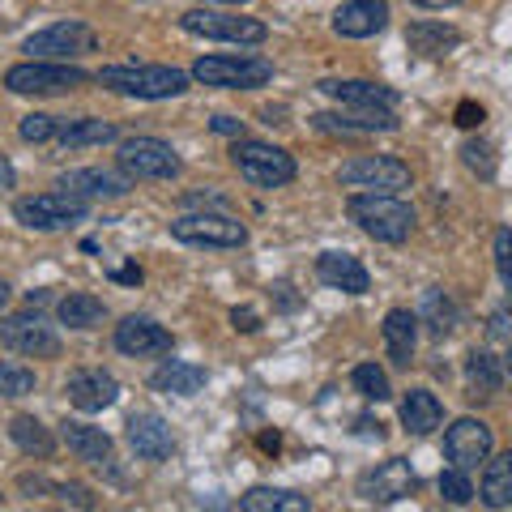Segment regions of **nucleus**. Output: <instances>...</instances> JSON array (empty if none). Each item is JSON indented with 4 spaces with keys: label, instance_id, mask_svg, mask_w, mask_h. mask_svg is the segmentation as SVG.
Listing matches in <instances>:
<instances>
[{
    "label": "nucleus",
    "instance_id": "nucleus-1",
    "mask_svg": "<svg viewBox=\"0 0 512 512\" xmlns=\"http://www.w3.org/2000/svg\"><path fill=\"white\" fill-rule=\"evenodd\" d=\"M99 86L124 99H146V103H163V99H180L188 90V73L171 69V64H107L99 73Z\"/></svg>",
    "mask_w": 512,
    "mask_h": 512
},
{
    "label": "nucleus",
    "instance_id": "nucleus-2",
    "mask_svg": "<svg viewBox=\"0 0 512 512\" xmlns=\"http://www.w3.org/2000/svg\"><path fill=\"white\" fill-rule=\"evenodd\" d=\"M346 214L363 235L380 239V244H402L414 231V210L397 192H350Z\"/></svg>",
    "mask_w": 512,
    "mask_h": 512
},
{
    "label": "nucleus",
    "instance_id": "nucleus-3",
    "mask_svg": "<svg viewBox=\"0 0 512 512\" xmlns=\"http://www.w3.org/2000/svg\"><path fill=\"white\" fill-rule=\"evenodd\" d=\"M90 73L77 69L69 60H26L13 64L5 73V86L13 94H30V99H52V94H69L77 86H86Z\"/></svg>",
    "mask_w": 512,
    "mask_h": 512
},
{
    "label": "nucleus",
    "instance_id": "nucleus-4",
    "mask_svg": "<svg viewBox=\"0 0 512 512\" xmlns=\"http://www.w3.org/2000/svg\"><path fill=\"white\" fill-rule=\"evenodd\" d=\"M192 77L214 90H256L274 82V64L265 56H201L192 64Z\"/></svg>",
    "mask_w": 512,
    "mask_h": 512
},
{
    "label": "nucleus",
    "instance_id": "nucleus-5",
    "mask_svg": "<svg viewBox=\"0 0 512 512\" xmlns=\"http://www.w3.org/2000/svg\"><path fill=\"white\" fill-rule=\"evenodd\" d=\"M231 163L252 188H286L295 180V158L278 146H269V141L239 137L231 146Z\"/></svg>",
    "mask_w": 512,
    "mask_h": 512
},
{
    "label": "nucleus",
    "instance_id": "nucleus-6",
    "mask_svg": "<svg viewBox=\"0 0 512 512\" xmlns=\"http://www.w3.org/2000/svg\"><path fill=\"white\" fill-rule=\"evenodd\" d=\"M86 210H90V201L73 197V192H64V188H52V192L22 197L13 205V218L30 231H64V227H73V222H82Z\"/></svg>",
    "mask_w": 512,
    "mask_h": 512
},
{
    "label": "nucleus",
    "instance_id": "nucleus-7",
    "mask_svg": "<svg viewBox=\"0 0 512 512\" xmlns=\"http://www.w3.org/2000/svg\"><path fill=\"white\" fill-rule=\"evenodd\" d=\"M410 180V167L393 154H359L338 167V184L355 192H406Z\"/></svg>",
    "mask_w": 512,
    "mask_h": 512
},
{
    "label": "nucleus",
    "instance_id": "nucleus-8",
    "mask_svg": "<svg viewBox=\"0 0 512 512\" xmlns=\"http://www.w3.org/2000/svg\"><path fill=\"white\" fill-rule=\"evenodd\" d=\"M171 239H180L188 248H244L248 244V227L235 222L222 210H201V214H184L171 222Z\"/></svg>",
    "mask_w": 512,
    "mask_h": 512
},
{
    "label": "nucleus",
    "instance_id": "nucleus-9",
    "mask_svg": "<svg viewBox=\"0 0 512 512\" xmlns=\"http://www.w3.org/2000/svg\"><path fill=\"white\" fill-rule=\"evenodd\" d=\"M180 30L184 35H197V39H218V43H239V47L269 39L265 22L239 18V13H222V9H188L180 18Z\"/></svg>",
    "mask_w": 512,
    "mask_h": 512
},
{
    "label": "nucleus",
    "instance_id": "nucleus-10",
    "mask_svg": "<svg viewBox=\"0 0 512 512\" xmlns=\"http://www.w3.org/2000/svg\"><path fill=\"white\" fill-rule=\"evenodd\" d=\"M116 163H120V171L128 175V180H175V175H180V154L158 137L120 141Z\"/></svg>",
    "mask_w": 512,
    "mask_h": 512
},
{
    "label": "nucleus",
    "instance_id": "nucleus-11",
    "mask_svg": "<svg viewBox=\"0 0 512 512\" xmlns=\"http://www.w3.org/2000/svg\"><path fill=\"white\" fill-rule=\"evenodd\" d=\"M99 47V35L86 26V22H52V26H43L35 30L26 43H22V52H30V60H77V56H86Z\"/></svg>",
    "mask_w": 512,
    "mask_h": 512
},
{
    "label": "nucleus",
    "instance_id": "nucleus-12",
    "mask_svg": "<svg viewBox=\"0 0 512 512\" xmlns=\"http://www.w3.org/2000/svg\"><path fill=\"white\" fill-rule=\"evenodd\" d=\"M0 342L22 359H56L60 355V333L47 325L39 312H18L0 320Z\"/></svg>",
    "mask_w": 512,
    "mask_h": 512
},
{
    "label": "nucleus",
    "instance_id": "nucleus-13",
    "mask_svg": "<svg viewBox=\"0 0 512 512\" xmlns=\"http://www.w3.org/2000/svg\"><path fill=\"white\" fill-rule=\"evenodd\" d=\"M491 448H495V436H491V427L483 419H457L444 431V457L466 474L483 466V461L491 457Z\"/></svg>",
    "mask_w": 512,
    "mask_h": 512
},
{
    "label": "nucleus",
    "instance_id": "nucleus-14",
    "mask_svg": "<svg viewBox=\"0 0 512 512\" xmlns=\"http://www.w3.org/2000/svg\"><path fill=\"white\" fill-rule=\"evenodd\" d=\"M414 483H419V478H414L410 461L389 457V461H380V466L359 474V495L367 504H397L414 491Z\"/></svg>",
    "mask_w": 512,
    "mask_h": 512
},
{
    "label": "nucleus",
    "instance_id": "nucleus-15",
    "mask_svg": "<svg viewBox=\"0 0 512 512\" xmlns=\"http://www.w3.org/2000/svg\"><path fill=\"white\" fill-rule=\"evenodd\" d=\"M175 338L150 316H124L116 325V350L128 359H158V355H171Z\"/></svg>",
    "mask_w": 512,
    "mask_h": 512
},
{
    "label": "nucleus",
    "instance_id": "nucleus-16",
    "mask_svg": "<svg viewBox=\"0 0 512 512\" xmlns=\"http://www.w3.org/2000/svg\"><path fill=\"white\" fill-rule=\"evenodd\" d=\"M64 393H69V402L86 414H99L107 406L120 402V380L103 372V367H77V372L64 380Z\"/></svg>",
    "mask_w": 512,
    "mask_h": 512
},
{
    "label": "nucleus",
    "instance_id": "nucleus-17",
    "mask_svg": "<svg viewBox=\"0 0 512 512\" xmlns=\"http://www.w3.org/2000/svg\"><path fill=\"white\" fill-rule=\"evenodd\" d=\"M320 133H342V137H363V133H393L397 116L384 107H346V111H320L312 116Z\"/></svg>",
    "mask_w": 512,
    "mask_h": 512
},
{
    "label": "nucleus",
    "instance_id": "nucleus-18",
    "mask_svg": "<svg viewBox=\"0 0 512 512\" xmlns=\"http://www.w3.org/2000/svg\"><path fill=\"white\" fill-rule=\"evenodd\" d=\"M128 444H133V453L141 461H167L175 453V436H171V427L163 423V414H154V410H137V414H128Z\"/></svg>",
    "mask_w": 512,
    "mask_h": 512
},
{
    "label": "nucleus",
    "instance_id": "nucleus-19",
    "mask_svg": "<svg viewBox=\"0 0 512 512\" xmlns=\"http://www.w3.org/2000/svg\"><path fill=\"white\" fill-rule=\"evenodd\" d=\"M128 175L124 171H103V167H77V171H64L56 188L64 192H73V197H82V201H116L128 192Z\"/></svg>",
    "mask_w": 512,
    "mask_h": 512
},
{
    "label": "nucleus",
    "instance_id": "nucleus-20",
    "mask_svg": "<svg viewBox=\"0 0 512 512\" xmlns=\"http://www.w3.org/2000/svg\"><path fill=\"white\" fill-rule=\"evenodd\" d=\"M320 94H329V99L342 107H384V111L397 107V90L380 86V82H363V77H325Z\"/></svg>",
    "mask_w": 512,
    "mask_h": 512
},
{
    "label": "nucleus",
    "instance_id": "nucleus-21",
    "mask_svg": "<svg viewBox=\"0 0 512 512\" xmlns=\"http://www.w3.org/2000/svg\"><path fill=\"white\" fill-rule=\"evenodd\" d=\"M316 278L325 286H333V291H346V295H367V286H372V274L363 269V261L355 252H320Z\"/></svg>",
    "mask_w": 512,
    "mask_h": 512
},
{
    "label": "nucleus",
    "instance_id": "nucleus-22",
    "mask_svg": "<svg viewBox=\"0 0 512 512\" xmlns=\"http://www.w3.org/2000/svg\"><path fill=\"white\" fill-rule=\"evenodd\" d=\"M389 26V5L384 0H346L333 13V30L342 39H372Z\"/></svg>",
    "mask_w": 512,
    "mask_h": 512
},
{
    "label": "nucleus",
    "instance_id": "nucleus-23",
    "mask_svg": "<svg viewBox=\"0 0 512 512\" xmlns=\"http://www.w3.org/2000/svg\"><path fill=\"white\" fill-rule=\"evenodd\" d=\"M60 440L69 444V453H73L77 461H90V466H107V461H111V436H107L103 427L64 419V423H60Z\"/></svg>",
    "mask_w": 512,
    "mask_h": 512
},
{
    "label": "nucleus",
    "instance_id": "nucleus-24",
    "mask_svg": "<svg viewBox=\"0 0 512 512\" xmlns=\"http://www.w3.org/2000/svg\"><path fill=\"white\" fill-rule=\"evenodd\" d=\"M414 346H419V316L406 308H393L384 316V350H389V359L397 367H410Z\"/></svg>",
    "mask_w": 512,
    "mask_h": 512
},
{
    "label": "nucleus",
    "instance_id": "nucleus-25",
    "mask_svg": "<svg viewBox=\"0 0 512 512\" xmlns=\"http://www.w3.org/2000/svg\"><path fill=\"white\" fill-rule=\"evenodd\" d=\"M406 47L414 56H423V60H436V56L457 52V47H461V30L444 26V22H414L406 30Z\"/></svg>",
    "mask_w": 512,
    "mask_h": 512
},
{
    "label": "nucleus",
    "instance_id": "nucleus-26",
    "mask_svg": "<svg viewBox=\"0 0 512 512\" xmlns=\"http://www.w3.org/2000/svg\"><path fill=\"white\" fill-rule=\"evenodd\" d=\"M150 389L154 393H167V397H197L205 389V367L184 363V359H167L150 376Z\"/></svg>",
    "mask_w": 512,
    "mask_h": 512
},
{
    "label": "nucleus",
    "instance_id": "nucleus-27",
    "mask_svg": "<svg viewBox=\"0 0 512 512\" xmlns=\"http://www.w3.org/2000/svg\"><path fill=\"white\" fill-rule=\"evenodd\" d=\"M444 423V406H440V397L436 393H427V389H410L402 397V427L410 431V436H431Z\"/></svg>",
    "mask_w": 512,
    "mask_h": 512
},
{
    "label": "nucleus",
    "instance_id": "nucleus-28",
    "mask_svg": "<svg viewBox=\"0 0 512 512\" xmlns=\"http://www.w3.org/2000/svg\"><path fill=\"white\" fill-rule=\"evenodd\" d=\"M466 389L470 397H495L504 389V363L491 350H470L466 355Z\"/></svg>",
    "mask_w": 512,
    "mask_h": 512
},
{
    "label": "nucleus",
    "instance_id": "nucleus-29",
    "mask_svg": "<svg viewBox=\"0 0 512 512\" xmlns=\"http://www.w3.org/2000/svg\"><path fill=\"white\" fill-rule=\"evenodd\" d=\"M56 316H60V325H69V329H94L107 320V303L90 291H73L56 303Z\"/></svg>",
    "mask_w": 512,
    "mask_h": 512
},
{
    "label": "nucleus",
    "instance_id": "nucleus-30",
    "mask_svg": "<svg viewBox=\"0 0 512 512\" xmlns=\"http://www.w3.org/2000/svg\"><path fill=\"white\" fill-rule=\"evenodd\" d=\"M56 141H60L64 150L107 146V141H116V124H111V120H94V116H82V120H69V124H60Z\"/></svg>",
    "mask_w": 512,
    "mask_h": 512
},
{
    "label": "nucleus",
    "instance_id": "nucleus-31",
    "mask_svg": "<svg viewBox=\"0 0 512 512\" xmlns=\"http://www.w3.org/2000/svg\"><path fill=\"white\" fill-rule=\"evenodd\" d=\"M244 512H308V495L299 491H282V487H252L248 495H239Z\"/></svg>",
    "mask_w": 512,
    "mask_h": 512
},
{
    "label": "nucleus",
    "instance_id": "nucleus-32",
    "mask_svg": "<svg viewBox=\"0 0 512 512\" xmlns=\"http://www.w3.org/2000/svg\"><path fill=\"white\" fill-rule=\"evenodd\" d=\"M478 500L487 508H512V453L500 457H487V474H483V487H478Z\"/></svg>",
    "mask_w": 512,
    "mask_h": 512
},
{
    "label": "nucleus",
    "instance_id": "nucleus-33",
    "mask_svg": "<svg viewBox=\"0 0 512 512\" xmlns=\"http://www.w3.org/2000/svg\"><path fill=\"white\" fill-rule=\"evenodd\" d=\"M9 436L26 457H52L56 453V436L35 419V414H18V419L9 423Z\"/></svg>",
    "mask_w": 512,
    "mask_h": 512
},
{
    "label": "nucleus",
    "instance_id": "nucleus-34",
    "mask_svg": "<svg viewBox=\"0 0 512 512\" xmlns=\"http://www.w3.org/2000/svg\"><path fill=\"white\" fill-rule=\"evenodd\" d=\"M423 320H427L431 338H448V333L457 329V303L444 291H427L423 295Z\"/></svg>",
    "mask_w": 512,
    "mask_h": 512
},
{
    "label": "nucleus",
    "instance_id": "nucleus-35",
    "mask_svg": "<svg viewBox=\"0 0 512 512\" xmlns=\"http://www.w3.org/2000/svg\"><path fill=\"white\" fill-rule=\"evenodd\" d=\"M350 384H355V389L367 397V402H389V397H393L389 376H384L376 363H359V367H355V376H350Z\"/></svg>",
    "mask_w": 512,
    "mask_h": 512
},
{
    "label": "nucleus",
    "instance_id": "nucleus-36",
    "mask_svg": "<svg viewBox=\"0 0 512 512\" xmlns=\"http://www.w3.org/2000/svg\"><path fill=\"white\" fill-rule=\"evenodd\" d=\"M35 393V372L22 363H0V397H30Z\"/></svg>",
    "mask_w": 512,
    "mask_h": 512
},
{
    "label": "nucleus",
    "instance_id": "nucleus-37",
    "mask_svg": "<svg viewBox=\"0 0 512 512\" xmlns=\"http://www.w3.org/2000/svg\"><path fill=\"white\" fill-rule=\"evenodd\" d=\"M60 124H64V120L35 111V116H26V120L18 124V133H22V141H30V146H43V141H52V137L60 133Z\"/></svg>",
    "mask_w": 512,
    "mask_h": 512
},
{
    "label": "nucleus",
    "instance_id": "nucleus-38",
    "mask_svg": "<svg viewBox=\"0 0 512 512\" xmlns=\"http://www.w3.org/2000/svg\"><path fill=\"white\" fill-rule=\"evenodd\" d=\"M440 495H444L448 504H457V508H461V504H470V500H474L470 474H466V470H457V466H453V470H444V474H440Z\"/></svg>",
    "mask_w": 512,
    "mask_h": 512
},
{
    "label": "nucleus",
    "instance_id": "nucleus-39",
    "mask_svg": "<svg viewBox=\"0 0 512 512\" xmlns=\"http://www.w3.org/2000/svg\"><path fill=\"white\" fill-rule=\"evenodd\" d=\"M495 269H500V278L512 295V227H500L495 231Z\"/></svg>",
    "mask_w": 512,
    "mask_h": 512
},
{
    "label": "nucleus",
    "instance_id": "nucleus-40",
    "mask_svg": "<svg viewBox=\"0 0 512 512\" xmlns=\"http://www.w3.org/2000/svg\"><path fill=\"white\" fill-rule=\"evenodd\" d=\"M461 158H466V167L478 171V175H491L495 171V158H491L487 141H466V146H461Z\"/></svg>",
    "mask_w": 512,
    "mask_h": 512
},
{
    "label": "nucleus",
    "instance_id": "nucleus-41",
    "mask_svg": "<svg viewBox=\"0 0 512 512\" xmlns=\"http://www.w3.org/2000/svg\"><path fill=\"white\" fill-rule=\"evenodd\" d=\"M478 124H483V107H478L474 99L457 103V128H478Z\"/></svg>",
    "mask_w": 512,
    "mask_h": 512
},
{
    "label": "nucleus",
    "instance_id": "nucleus-42",
    "mask_svg": "<svg viewBox=\"0 0 512 512\" xmlns=\"http://www.w3.org/2000/svg\"><path fill=\"white\" fill-rule=\"evenodd\" d=\"M60 491V500L64 504H77V508H94V500H90V491L86 487H56Z\"/></svg>",
    "mask_w": 512,
    "mask_h": 512
},
{
    "label": "nucleus",
    "instance_id": "nucleus-43",
    "mask_svg": "<svg viewBox=\"0 0 512 512\" xmlns=\"http://www.w3.org/2000/svg\"><path fill=\"white\" fill-rule=\"evenodd\" d=\"M214 133H227V137H244V120H235V116H218V120H214Z\"/></svg>",
    "mask_w": 512,
    "mask_h": 512
},
{
    "label": "nucleus",
    "instance_id": "nucleus-44",
    "mask_svg": "<svg viewBox=\"0 0 512 512\" xmlns=\"http://www.w3.org/2000/svg\"><path fill=\"white\" fill-rule=\"evenodd\" d=\"M188 205H214V210H227V197H218V192H192L188 197Z\"/></svg>",
    "mask_w": 512,
    "mask_h": 512
},
{
    "label": "nucleus",
    "instance_id": "nucleus-45",
    "mask_svg": "<svg viewBox=\"0 0 512 512\" xmlns=\"http://www.w3.org/2000/svg\"><path fill=\"white\" fill-rule=\"evenodd\" d=\"M231 320H235V329H244V333L261 329V325H256V312H252V308H235V312H231Z\"/></svg>",
    "mask_w": 512,
    "mask_h": 512
},
{
    "label": "nucleus",
    "instance_id": "nucleus-46",
    "mask_svg": "<svg viewBox=\"0 0 512 512\" xmlns=\"http://www.w3.org/2000/svg\"><path fill=\"white\" fill-rule=\"evenodd\" d=\"M508 325H512L508 312H495V316H491V333H495V338H508Z\"/></svg>",
    "mask_w": 512,
    "mask_h": 512
},
{
    "label": "nucleus",
    "instance_id": "nucleus-47",
    "mask_svg": "<svg viewBox=\"0 0 512 512\" xmlns=\"http://www.w3.org/2000/svg\"><path fill=\"white\" fill-rule=\"evenodd\" d=\"M13 180H18V175H13V163L0 154V188H13Z\"/></svg>",
    "mask_w": 512,
    "mask_h": 512
},
{
    "label": "nucleus",
    "instance_id": "nucleus-48",
    "mask_svg": "<svg viewBox=\"0 0 512 512\" xmlns=\"http://www.w3.org/2000/svg\"><path fill=\"white\" fill-rule=\"evenodd\" d=\"M116 282L137 286V282H141V269H137V265H124V269H116Z\"/></svg>",
    "mask_w": 512,
    "mask_h": 512
},
{
    "label": "nucleus",
    "instance_id": "nucleus-49",
    "mask_svg": "<svg viewBox=\"0 0 512 512\" xmlns=\"http://www.w3.org/2000/svg\"><path fill=\"white\" fill-rule=\"evenodd\" d=\"M410 5H419V9H453V5H461V0H410Z\"/></svg>",
    "mask_w": 512,
    "mask_h": 512
},
{
    "label": "nucleus",
    "instance_id": "nucleus-50",
    "mask_svg": "<svg viewBox=\"0 0 512 512\" xmlns=\"http://www.w3.org/2000/svg\"><path fill=\"white\" fill-rule=\"evenodd\" d=\"M9 295H13V291H9V282H5V278H0V312H5V303H9Z\"/></svg>",
    "mask_w": 512,
    "mask_h": 512
},
{
    "label": "nucleus",
    "instance_id": "nucleus-51",
    "mask_svg": "<svg viewBox=\"0 0 512 512\" xmlns=\"http://www.w3.org/2000/svg\"><path fill=\"white\" fill-rule=\"evenodd\" d=\"M205 5H248V0H205Z\"/></svg>",
    "mask_w": 512,
    "mask_h": 512
},
{
    "label": "nucleus",
    "instance_id": "nucleus-52",
    "mask_svg": "<svg viewBox=\"0 0 512 512\" xmlns=\"http://www.w3.org/2000/svg\"><path fill=\"white\" fill-rule=\"evenodd\" d=\"M504 372H512V346H508V355H504Z\"/></svg>",
    "mask_w": 512,
    "mask_h": 512
}]
</instances>
